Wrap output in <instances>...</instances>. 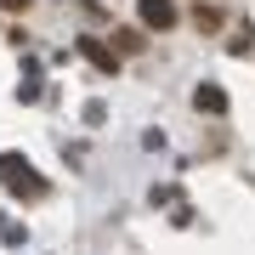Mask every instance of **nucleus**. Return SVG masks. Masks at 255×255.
<instances>
[{
	"label": "nucleus",
	"mask_w": 255,
	"mask_h": 255,
	"mask_svg": "<svg viewBox=\"0 0 255 255\" xmlns=\"http://www.w3.org/2000/svg\"><path fill=\"white\" fill-rule=\"evenodd\" d=\"M0 182H6L11 193H28V199H40V193H46V176H40L34 164H17L11 153H0Z\"/></svg>",
	"instance_id": "obj_1"
},
{
	"label": "nucleus",
	"mask_w": 255,
	"mask_h": 255,
	"mask_svg": "<svg viewBox=\"0 0 255 255\" xmlns=\"http://www.w3.org/2000/svg\"><path fill=\"white\" fill-rule=\"evenodd\" d=\"M0 6H28V0H0Z\"/></svg>",
	"instance_id": "obj_5"
},
{
	"label": "nucleus",
	"mask_w": 255,
	"mask_h": 255,
	"mask_svg": "<svg viewBox=\"0 0 255 255\" xmlns=\"http://www.w3.org/2000/svg\"><path fill=\"white\" fill-rule=\"evenodd\" d=\"M80 57H91V63H97L102 74H114V68H119V57H114V51H102L97 40H80Z\"/></svg>",
	"instance_id": "obj_4"
},
{
	"label": "nucleus",
	"mask_w": 255,
	"mask_h": 255,
	"mask_svg": "<svg viewBox=\"0 0 255 255\" xmlns=\"http://www.w3.org/2000/svg\"><path fill=\"white\" fill-rule=\"evenodd\" d=\"M136 11H142L147 28H170V23H176V6H170V0H142Z\"/></svg>",
	"instance_id": "obj_2"
},
{
	"label": "nucleus",
	"mask_w": 255,
	"mask_h": 255,
	"mask_svg": "<svg viewBox=\"0 0 255 255\" xmlns=\"http://www.w3.org/2000/svg\"><path fill=\"white\" fill-rule=\"evenodd\" d=\"M193 102H199V114H227V97H221V85H199V91H193Z\"/></svg>",
	"instance_id": "obj_3"
}]
</instances>
